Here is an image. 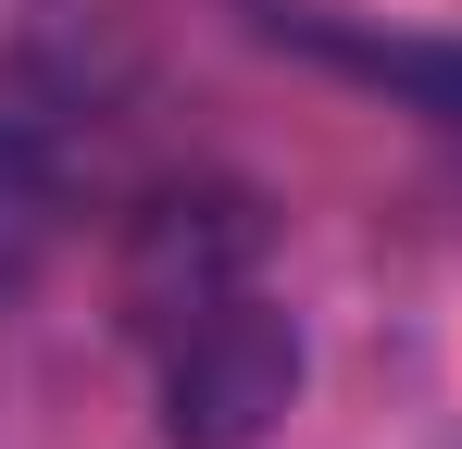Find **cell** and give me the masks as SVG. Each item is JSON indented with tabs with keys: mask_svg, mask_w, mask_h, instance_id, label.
Here are the masks:
<instances>
[{
	"mask_svg": "<svg viewBox=\"0 0 462 449\" xmlns=\"http://www.w3.org/2000/svg\"><path fill=\"white\" fill-rule=\"evenodd\" d=\"M113 312L151 362L162 449H263L300 399V325L275 299V237L250 188H151L113 250Z\"/></svg>",
	"mask_w": 462,
	"mask_h": 449,
	"instance_id": "obj_1",
	"label": "cell"
},
{
	"mask_svg": "<svg viewBox=\"0 0 462 449\" xmlns=\"http://www.w3.org/2000/svg\"><path fill=\"white\" fill-rule=\"evenodd\" d=\"M63 188H76L63 113H51L38 87H0V288H25L38 250L63 237Z\"/></svg>",
	"mask_w": 462,
	"mask_h": 449,
	"instance_id": "obj_2",
	"label": "cell"
},
{
	"mask_svg": "<svg viewBox=\"0 0 462 449\" xmlns=\"http://www.w3.org/2000/svg\"><path fill=\"white\" fill-rule=\"evenodd\" d=\"M275 38L363 87H400L438 138H462V38H400V25H337V13H275Z\"/></svg>",
	"mask_w": 462,
	"mask_h": 449,
	"instance_id": "obj_3",
	"label": "cell"
}]
</instances>
